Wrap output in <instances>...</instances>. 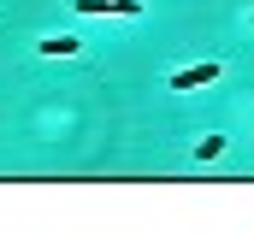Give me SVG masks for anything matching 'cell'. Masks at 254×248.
I'll use <instances>...</instances> for the list:
<instances>
[{
  "mask_svg": "<svg viewBox=\"0 0 254 248\" xmlns=\"http://www.w3.org/2000/svg\"><path fill=\"white\" fill-rule=\"evenodd\" d=\"M83 18H142V0H71Z\"/></svg>",
  "mask_w": 254,
  "mask_h": 248,
  "instance_id": "1",
  "label": "cell"
},
{
  "mask_svg": "<svg viewBox=\"0 0 254 248\" xmlns=\"http://www.w3.org/2000/svg\"><path fill=\"white\" fill-rule=\"evenodd\" d=\"M219 60H201V65H184V71H172V89L178 95H190V89H207V83H219Z\"/></svg>",
  "mask_w": 254,
  "mask_h": 248,
  "instance_id": "2",
  "label": "cell"
},
{
  "mask_svg": "<svg viewBox=\"0 0 254 248\" xmlns=\"http://www.w3.org/2000/svg\"><path fill=\"white\" fill-rule=\"evenodd\" d=\"M42 54L48 60H71V54H83V42L77 36H42Z\"/></svg>",
  "mask_w": 254,
  "mask_h": 248,
  "instance_id": "3",
  "label": "cell"
},
{
  "mask_svg": "<svg viewBox=\"0 0 254 248\" xmlns=\"http://www.w3.org/2000/svg\"><path fill=\"white\" fill-rule=\"evenodd\" d=\"M225 148H231L225 136H201V142H195V160H201V166H213V160H219Z\"/></svg>",
  "mask_w": 254,
  "mask_h": 248,
  "instance_id": "4",
  "label": "cell"
}]
</instances>
